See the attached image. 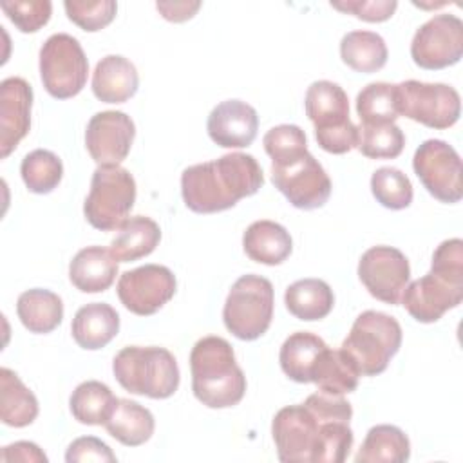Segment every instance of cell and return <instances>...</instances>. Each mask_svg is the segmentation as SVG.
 <instances>
[{"instance_id": "obj_1", "label": "cell", "mask_w": 463, "mask_h": 463, "mask_svg": "<svg viewBox=\"0 0 463 463\" xmlns=\"http://www.w3.org/2000/svg\"><path fill=\"white\" fill-rule=\"evenodd\" d=\"M351 403L340 394L315 392L282 407L271 421L277 456L284 463H342L353 449Z\"/></svg>"}, {"instance_id": "obj_2", "label": "cell", "mask_w": 463, "mask_h": 463, "mask_svg": "<svg viewBox=\"0 0 463 463\" xmlns=\"http://www.w3.org/2000/svg\"><path fill=\"white\" fill-rule=\"evenodd\" d=\"M264 184L260 165L251 154L232 152L219 159L197 163L181 174V195L195 213H217L233 208Z\"/></svg>"}, {"instance_id": "obj_3", "label": "cell", "mask_w": 463, "mask_h": 463, "mask_svg": "<svg viewBox=\"0 0 463 463\" xmlns=\"http://www.w3.org/2000/svg\"><path fill=\"white\" fill-rule=\"evenodd\" d=\"M194 396L210 409L237 405L246 392V376L233 347L221 336H203L190 353Z\"/></svg>"}, {"instance_id": "obj_4", "label": "cell", "mask_w": 463, "mask_h": 463, "mask_svg": "<svg viewBox=\"0 0 463 463\" xmlns=\"http://www.w3.org/2000/svg\"><path fill=\"white\" fill-rule=\"evenodd\" d=\"M112 373L119 385L152 400L170 398L179 387V367L165 347H123L112 360Z\"/></svg>"}, {"instance_id": "obj_5", "label": "cell", "mask_w": 463, "mask_h": 463, "mask_svg": "<svg viewBox=\"0 0 463 463\" xmlns=\"http://www.w3.org/2000/svg\"><path fill=\"white\" fill-rule=\"evenodd\" d=\"M402 326L387 313L367 309L356 317L342 351L354 362L360 376L383 373L391 358L400 351Z\"/></svg>"}, {"instance_id": "obj_6", "label": "cell", "mask_w": 463, "mask_h": 463, "mask_svg": "<svg viewBox=\"0 0 463 463\" xmlns=\"http://www.w3.org/2000/svg\"><path fill=\"white\" fill-rule=\"evenodd\" d=\"M273 306V284L255 273L242 275L233 282L226 297L222 309L224 326L239 340H257L271 324Z\"/></svg>"}, {"instance_id": "obj_7", "label": "cell", "mask_w": 463, "mask_h": 463, "mask_svg": "<svg viewBox=\"0 0 463 463\" xmlns=\"http://www.w3.org/2000/svg\"><path fill=\"white\" fill-rule=\"evenodd\" d=\"M136 203V181L119 166H98L90 179V190L83 203V213L90 226L101 232L119 230Z\"/></svg>"}, {"instance_id": "obj_8", "label": "cell", "mask_w": 463, "mask_h": 463, "mask_svg": "<svg viewBox=\"0 0 463 463\" xmlns=\"http://www.w3.org/2000/svg\"><path fill=\"white\" fill-rule=\"evenodd\" d=\"M89 61L80 42L67 34L49 36L40 49V78L56 99L74 98L87 83Z\"/></svg>"}, {"instance_id": "obj_9", "label": "cell", "mask_w": 463, "mask_h": 463, "mask_svg": "<svg viewBox=\"0 0 463 463\" xmlns=\"http://www.w3.org/2000/svg\"><path fill=\"white\" fill-rule=\"evenodd\" d=\"M396 94L400 116L418 121L429 128L443 130L459 119V94L447 83L407 80L396 85Z\"/></svg>"}, {"instance_id": "obj_10", "label": "cell", "mask_w": 463, "mask_h": 463, "mask_svg": "<svg viewBox=\"0 0 463 463\" xmlns=\"http://www.w3.org/2000/svg\"><path fill=\"white\" fill-rule=\"evenodd\" d=\"M271 181L298 210L320 208L331 195L329 175L307 150L291 159L271 163Z\"/></svg>"}, {"instance_id": "obj_11", "label": "cell", "mask_w": 463, "mask_h": 463, "mask_svg": "<svg viewBox=\"0 0 463 463\" xmlns=\"http://www.w3.org/2000/svg\"><path fill=\"white\" fill-rule=\"evenodd\" d=\"M412 168L434 199L447 204L461 201V157L452 145L443 139L423 141L414 152Z\"/></svg>"}, {"instance_id": "obj_12", "label": "cell", "mask_w": 463, "mask_h": 463, "mask_svg": "<svg viewBox=\"0 0 463 463\" xmlns=\"http://www.w3.org/2000/svg\"><path fill=\"white\" fill-rule=\"evenodd\" d=\"M411 56L418 67L427 71L458 63L463 56V22L449 13L432 16L414 33Z\"/></svg>"}, {"instance_id": "obj_13", "label": "cell", "mask_w": 463, "mask_h": 463, "mask_svg": "<svg viewBox=\"0 0 463 463\" xmlns=\"http://www.w3.org/2000/svg\"><path fill=\"white\" fill-rule=\"evenodd\" d=\"M175 275L161 264H145L125 271L118 280V297L134 315L148 317L175 295Z\"/></svg>"}, {"instance_id": "obj_14", "label": "cell", "mask_w": 463, "mask_h": 463, "mask_svg": "<svg viewBox=\"0 0 463 463\" xmlns=\"http://www.w3.org/2000/svg\"><path fill=\"white\" fill-rule=\"evenodd\" d=\"M358 279L378 300L396 306L411 279L407 257L392 246H373L360 257Z\"/></svg>"}, {"instance_id": "obj_15", "label": "cell", "mask_w": 463, "mask_h": 463, "mask_svg": "<svg viewBox=\"0 0 463 463\" xmlns=\"http://www.w3.org/2000/svg\"><path fill=\"white\" fill-rule=\"evenodd\" d=\"M136 125L121 110L96 112L85 130V146L98 166L119 165L130 152Z\"/></svg>"}, {"instance_id": "obj_16", "label": "cell", "mask_w": 463, "mask_h": 463, "mask_svg": "<svg viewBox=\"0 0 463 463\" xmlns=\"http://www.w3.org/2000/svg\"><path fill=\"white\" fill-rule=\"evenodd\" d=\"M400 300L414 320L432 324L449 309L461 304L463 286L452 284L429 271L421 279L407 284Z\"/></svg>"}, {"instance_id": "obj_17", "label": "cell", "mask_w": 463, "mask_h": 463, "mask_svg": "<svg viewBox=\"0 0 463 463\" xmlns=\"http://www.w3.org/2000/svg\"><path fill=\"white\" fill-rule=\"evenodd\" d=\"M33 89L18 76L0 83V157L5 159L31 128Z\"/></svg>"}, {"instance_id": "obj_18", "label": "cell", "mask_w": 463, "mask_h": 463, "mask_svg": "<svg viewBox=\"0 0 463 463\" xmlns=\"http://www.w3.org/2000/svg\"><path fill=\"white\" fill-rule=\"evenodd\" d=\"M206 130L210 139L222 148H244L257 137L259 116L246 101L226 99L212 109Z\"/></svg>"}, {"instance_id": "obj_19", "label": "cell", "mask_w": 463, "mask_h": 463, "mask_svg": "<svg viewBox=\"0 0 463 463\" xmlns=\"http://www.w3.org/2000/svg\"><path fill=\"white\" fill-rule=\"evenodd\" d=\"M139 87L136 65L121 54H109L96 63L92 92L103 103H125Z\"/></svg>"}, {"instance_id": "obj_20", "label": "cell", "mask_w": 463, "mask_h": 463, "mask_svg": "<svg viewBox=\"0 0 463 463\" xmlns=\"http://www.w3.org/2000/svg\"><path fill=\"white\" fill-rule=\"evenodd\" d=\"M306 116L315 125V132L342 127L351 121L345 90L329 80L313 81L304 98Z\"/></svg>"}, {"instance_id": "obj_21", "label": "cell", "mask_w": 463, "mask_h": 463, "mask_svg": "<svg viewBox=\"0 0 463 463\" xmlns=\"http://www.w3.org/2000/svg\"><path fill=\"white\" fill-rule=\"evenodd\" d=\"M118 275V260L110 250L87 246L69 264V279L81 293H99L112 286Z\"/></svg>"}, {"instance_id": "obj_22", "label": "cell", "mask_w": 463, "mask_h": 463, "mask_svg": "<svg viewBox=\"0 0 463 463\" xmlns=\"http://www.w3.org/2000/svg\"><path fill=\"white\" fill-rule=\"evenodd\" d=\"M119 331V315L107 302H90L80 307L72 318L74 342L87 351L105 347Z\"/></svg>"}, {"instance_id": "obj_23", "label": "cell", "mask_w": 463, "mask_h": 463, "mask_svg": "<svg viewBox=\"0 0 463 463\" xmlns=\"http://www.w3.org/2000/svg\"><path fill=\"white\" fill-rule=\"evenodd\" d=\"M242 248L251 260L266 266H277L289 257L293 241L282 224L262 219L246 228L242 235Z\"/></svg>"}, {"instance_id": "obj_24", "label": "cell", "mask_w": 463, "mask_h": 463, "mask_svg": "<svg viewBox=\"0 0 463 463\" xmlns=\"http://www.w3.org/2000/svg\"><path fill=\"white\" fill-rule=\"evenodd\" d=\"M327 344L309 331H297L289 335L279 353V362L284 374L297 383H311L313 371Z\"/></svg>"}, {"instance_id": "obj_25", "label": "cell", "mask_w": 463, "mask_h": 463, "mask_svg": "<svg viewBox=\"0 0 463 463\" xmlns=\"http://www.w3.org/2000/svg\"><path fill=\"white\" fill-rule=\"evenodd\" d=\"M103 427L119 443L127 447H139L152 438L156 421L146 407L134 400L118 398Z\"/></svg>"}, {"instance_id": "obj_26", "label": "cell", "mask_w": 463, "mask_h": 463, "mask_svg": "<svg viewBox=\"0 0 463 463\" xmlns=\"http://www.w3.org/2000/svg\"><path fill=\"white\" fill-rule=\"evenodd\" d=\"M161 241V228L145 215L127 219L110 242V253L118 262H132L150 255Z\"/></svg>"}, {"instance_id": "obj_27", "label": "cell", "mask_w": 463, "mask_h": 463, "mask_svg": "<svg viewBox=\"0 0 463 463\" xmlns=\"http://www.w3.org/2000/svg\"><path fill=\"white\" fill-rule=\"evenodd\" d=\"M284 304L298 320L313 322L326 318L331 313L335 295L327 282L320 279H302L286 288Z\"/></svg>"}, {"instance_id": "obj_28", "label": "cell", "mask_w": 463, "mask_h": 463, "mask_svg": "<svg viewBox=\"0 0 463 463\" xmlns=\"http://www.w3.org/2000/svg\"><path fill=\"white\" fill-rule=\"evenodd\" d=\"M16 315L25 329L36 335H45L61 324L63 302L49 289L33 288L18 297Z\"/></svg>"}, {"instance_id": "obj_29", "label": "cell", "mask_w": 463, "mask_h": 463, "mask_svg": "<svg viewBox=\"0 0 463 463\" xmlns=\"http://www.w3.org/2000/svg\"><path fill=\"white\" fill-rule=\"evenodd\" d=\"M38 416V400L24 385L18 374L7 367L0 369V420L2 423L20 429L31 425Z\"/></svg>"}, {"instance_id": "obj_30", "label": "cell", "mask_w": 463, "mask_h": 463, "mask_svg": "<svg viewBox=\"0 0 463 463\" xmlns=\"http://www.w3.org/2000/svg\"><path fill=\"white\" fill-rule=\"evenodd\" d=\"M411 456V441L407 434L396 425H374L367 430L356 463H403Z\"/></svg>"}, {"instance_id": "obj_31", "label": "cell", "mask_w": 463, "mask_h": 463, "mask_svg": "<svg viewBox=\"0 0 463 463\" xmlns=\"http://www.w3.org/2000/svg\"><path fill=\"white\" fill-rule=\"evenodd\" d=\"M385 40L373 31H351L340 40L342 61L356 72H376L387 63Z\"/></svg>"}, {"instance_id": "obj_32", "label": "cell", "mask_w": 463, "mask_h": 463, "mask_svg": "<svg viewBox=\"0 0 463 463\" xmlns=\"http://www.w3.org/2000/svg\"><path fill=\"white\" fill-rule=\"evenodd\" d=\"M360 373L354 362L342 349H326L313 371V383L327 394H347L358 387Z\"/></svg>"}, {"instance_id": "obj_33", "label": "cell", "mask_w": 463, "mask_h": 463, "mask_svg": "<svg viewBox=\"0 0 463 463\" xmlns=\"http://www.w3.org/2000/svg\"><path fill=\"white\" fill-rule=\"evenodd\" d=\"M116 402L118 398L109 385L98 380H87L72 391L69 407L76 421L83 425H105Z\"/></svg>"}, {"instance_id": "obj_34", "label": "cell", "mask_w": 463, "mask_h": 463, "mask_svg": "<svg viewBox=\"0 0 463 463\" xmlns=\"http://www.w3.org/2000/svg\"><path fill=\"white\" fill-rule=\"evenodd\" d=\"M356 112L362 125H387L400 118L396 85L374 81L365 85L356 96Z\"/></svg>"}, {"instance_id": "obj_35", "label": "cell", "mask_w": 463, "mask_h": 463, "mask_svg": "<svg viewBox=\"0 0 463 463\" xmlns=\"http://www.w3.org/2000/svg\"><path fill=\"white\" fill-rule=\"evenodd\" d=\"M20 174L29 192L43 195L51 194L60 184L63 177V165L54 152L36 148L22 159Z\"/></svg>"}, {"instance_id": "obj_36", "label": "cell", "mask_w": 463, "mask_h": 463, "mask_svg": "<svg viewBox=\"0 0 463 463\" xmlns=\"http://www.w3.org/2000/svg\"><path fill=\"white\" fill-rule=\"evenodd\" d=\"M405 136L394 123L387 125H360L358 150L369 159H394L402 154Z\"/></svg>"}, {"instance_id": "obj_37", "label": "cell", "mask_w": 463, "mask_h": 463, "mask_svg": "<svg viewBox=\"0 0 463 463\" xmlns=\"http://www.w3.org/2000/svg\"><path fill=\"white\" fill-rule=\"evenodd\" d=\"M374 199L389 210H403L412 203L411 179L394 166H382L371 175Z\"/></svg>"}, {"instance_id": "obj_38", "label": "cell", "mask_w": 463, "mask_h": 463, "mask_svg": "<svg viewBox=\"0 0 463 463\" xmlns=\"http://www.w3.org/2000/svg\"><path fill=\"white\" fill-rule=\"evenodd\" d=\"M63 7L69 20L89 33L107 27L118 11V4L114 0H67L63 2Z\"/></svg>"}, {"instance_id": "obj_39", "label": "cell", "mask_w": 463, "mask_h": 463, "mask_svg": "<svg viewBox=\"0 0 463 463\" xmlns=\"http://www.w3.org/2000/svg\"><path fill=\"white\" fill-rule=\"evenodd\" d=\"M262 145L266 154L271 157V163L291 159L307 150V139L304 130L298 125L289 123L269 128L262 137Z\"/></svg>"}, {"instance_id": "obj_40", "label": "cell", "mask_w": 463, "mask_h": 463, "mask_svg": "<svg viewBox=\"0 0 463 463\" xmlns=\"http://www.w3.org/2000/svg\"><path fill=\"white\" fill-rule=\"evenodd\" d=\"M0 7L22 33L40 31L52 13L49 0H2Z\"/></svg>"}, {"instance_id": "obj_41", "label": "cell", "mask_w": 463, "mask_h": 463, "mask_svg": "<svg viewBox=\"0 0 463 463\" xmlns=\"http://www.w3.org/2000/svg\"><path fill=\"white\" fill-rule=\"evenodd\" d=\"M430 271L452 284L463 286V241L447 239L432 253Z\"/></svg>"}, {"instance_id": "obj_42", "label": "cell", "mask_w": 463, "mask_h": 463, "mask_svg": "<svg viewBox=\"0 0 463 463\" xmlns=\"http://www.w3.org/2000/svg\"><path fill=\"white\" fill-rule=\"evenodd\" d=\"M331 7L342 11V13H349L364 22H385L389 20L396 7L398 2L396 0H331Z\"/></svg>"}, {"instance_id": "obj_43", "label": "cell", "mask_w": 463, "mask_h": 463, "mask_svg": "<svg viewBox=\"0 0 463 463\" xmlns=\"http://www.w3.org/2000/svg\"><path fill=\"white\" fill-rule=\"evenodd\" d=\"M65 461L67 463H89V461H96V463H114L116 461V454L110 450V447L101 441L99 438L94 436H81L76 438L67 452H65Z\"/></svg>"}, {"instance_id": "obj_44", "label": "cell", "mask_w": 463, "mask_h": 463, "mask_svg": "<svg viewBox=\"0 0 463 463\" xmlns=\"http://www.w3.org/2000/svg\"><path fill=\"white\" fill-rule=\"evenodd\" d=\"M315 137L322 150L329 154H345L358 146V127L349 121L342 127L315 132Z\"/></svg>"}, {"instance_id": "obj_45", "label": "cell", "mask_w": 463, "mask_h": 463, "mask_svg": "<svg viewBox=\"0 0 463 463\" xmlns=\"http://www.w3.org/2000/svg\"><path fill=\"white\" fill-rule=\"evenodd\" d=\"M0 459L4 463L9 461H24V463H45L47 456L43 454V450L33 443V441H14L11 445H5L2 449Z\"/></svg>"}, {"instance_id": "obj_46", "label": "cell", "mask_w": 463, "mask_h": 463, "mask_svg": "<svg viewBox=\"0 0 463 463\" xmlns=\"http://www.w3.org/2000/svg\"><path fill=\"white\" fill-rule=\"evenodd\" d=\"M156 7L168 22H186L199 11L201 2H157Z\"/></svg>"}]
</instances>
